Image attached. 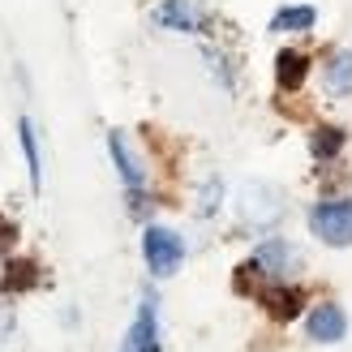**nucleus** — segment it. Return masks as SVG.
<instances>
[{
  "mask_svg": "<svg viewBox=\"0 0 352 352\" xmlns=\"http://www.w3.org/2000/svg\"><path fill=\"white\" fill-rule=\"evenodd\" d=\"M309 232L322 245H352V198H336V202H318L309 210Z\"/></svg>",
  "mask_w": 352,
  "mask_h": 352,
  "instance_id": "nucleus-1",
  "label": "nucleus"
},
{
  "mask_svg": "<svg viewBox=\"0 0 352 352\" xmlns=\"http://www.w3.org/2000/svg\"><path fill=\"white\" fill-rule=\"evenodd\" d=\"M305 74H309V60L301 56V52H279V60H275L279 91H296V86L305 82Z\"/></svg>",
  "mask_w": 352,
  "mask_h": 352,
  "instance_id": "nucleus-10",
  "label": "nucleus"
},
{
  "mask_svg": "<svg viewBox=\"0 0 352 352\" xmlns=\"http://www.w3.org/2000/svg\"><path fill=\"white\" fill-rule=\"evenodd\" d=\"M155 22L189 34V30H202V9L193 5V0H164V5L155 9Z\"/></svg>",
  "mask_w": 352,
  "mask_h": 352,
  "instance_id": "nucleus-6",
  "label": "nucleus"
},
{
  "mask_svg": "<svg viewBox=\"0 0 352 352\" xmlns=\"http://www.w3.org/2000/svg\"><path fill=\"white\" fill-rule=\"evenodd\" d=\"M258 301L267 305L275 318H296L301 314V288H288V284H262V292H258Z\"/></svg>",
  "mask_w": 352,
  "mask_h": 352,
  "instance_id": "nucleus-7",
  "label": "nucleus"
},
{
  "mask_svg": "<svg viewBox=\"0 0 352 352\" xmlns=\"http://www.w3.org/2000/svg\"><path fill=\"white\" fill-rule=\"evenodd\" d=\"M340 146H344V133L340 129H318V138H314V155H318V160L336 155Z\"/></svg>",
  "mask_w": 352,
  "mask_h": 352,
  "instance_id": "nucleus-13",
  "label": "nucleus"
},
{
  "mask_svg": "<svg viewBox=\"0 0 352 352\" xmlns=\"http://www.w3.org/2000/svg\"><path fill=\"white\" fill-rule=\"evenodd\" d=\"M120 352H160V331H155V301H142V309H138V318L129 327L125 344H120Z\"/></svg>",
  "mask_w": 352,
  "mask_h": 352,
  "instance_id": "nucleus-5",
  "label": "nucleus"
},
{
  "mask_svg": "<svg viewBox=\"0 0 352 352\" xmlns=\"http://www.w3.org/2000/svg\"><path fill=\"white\" fill-rule=\"evenodd\" d=\"M344 331H348V318H344L340 305H318L309 314V322H305V336L314 344H340Z\"/></svg>",
  "mask_w": 352,
  "mask_h": 352,
  "instance_id": "nucleus-4",
  "label": "nucleus"
},
{
  "mask_svg": "<svg viewBox=\"0 0 352 352\" xmlns=\"http://www.w3.org/2000/svg\"><path fill=\"white\" fill-rule=\"evenodd\" d=\"M245 267L258 271V275H267V279H284V275L296 267V254H292L288 241H267V245L254 254V262H245Z\"/></svg>",
  "mask_w": 352,
  "mask_h": 352,
  "instance_id": "nucleus-3",
  "label": "nucleus"
},
{
  "mask_svg": "<svg viewBox=\"0 0 352 352\" xmlns=\"http://www.w3.org/2000/svg\"><path fill=\"white\" fill-rule=\"evenodd\" d=\"M314 22H318V13H314L309 5H288V9H279V13L271 17V30H275V34H301V30H309Z\"/></svg>",
  "mask_w": 352,
  "mask_h": 352,
  "instance_id": "nucleus-9",
  "label": "nucleus"
},
{
  "mask_svg": "<svg viewBox=\"0 0 352 352\" xmlns=\"http://www.w3.org/2000/svg\"><path fill=\"white\" fill-rule=\"evenodd\" d=\"M142 254H146V267H151L155 275H172V271L185 262V241L176 236L172 228H146Z\"/></svg>",
  "mask_w": 352,
  "mask_h": 352,
  "instance_id": "nucleus-2",
  "label": "nucleus"
},
{
  "mask_svg": "<svg viewBox=\"0 0 352 352\" xmlns=\"http://www.w3.org/2000/svg\"><path fill=\"white\" fill-rule=\"evenodd\" d=\"M17 133H22V151H26V168H30V185L39 189V181H43V164H39V142H34L30 120H22V125H17Z\"/></svg>",
  "mask_w": 352,
  "mask_h": 352,
  "instance_id": "nucleus-12",
  "label": "nucleus"
},
{
  "mask_svg": "<svg viewBox=\"0 0 352 352\" xmlns=\"http://www.w3.org/2000/svg\"><path fill=\"white\" fill-rule=\"evenodd\" d=\"M108 146H112V160H116L120 176H125V185H129V189H142V168H138L133 151H129V142H125V133H108Z\"/></svg>",
  "mask_w": 352,
  "mask_h": 352,
  "instance_id": "nucleus-11",
  "label": "nucleus"
},
{
  "mask_svg": "<svg viewBox=\"0 0 352 352\" xmlns=\"http://www.w3.org/2000/svg\"><path fill=\"white\" fill-rule=\"evenodd\" d=\"M322 91L327 95H352V52H331L322 65Z\"/></svg>",
  "mask_w": 352,
  "mask_h": 352,
  "instance_id": "nucleus-8",
  "label": "nucleus"
}]
</instances>
